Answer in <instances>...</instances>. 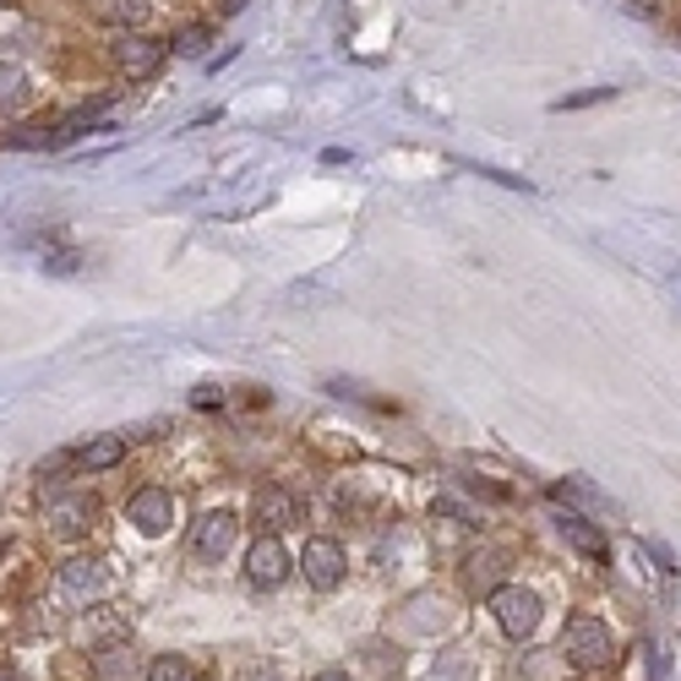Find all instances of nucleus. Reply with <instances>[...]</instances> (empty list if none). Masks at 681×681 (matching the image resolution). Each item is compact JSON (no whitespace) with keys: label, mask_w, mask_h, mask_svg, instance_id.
<instances>
[{"label":"nucleus","mask_w":681,"mask_h":681,"mask_svg":"<svg viewBox=\"0 0 681 681\" xmlns=\"http://www.w3.org/2000/svg\"><path fill=\"white\" fill-rule=\"evenodd\" d=\"M289 551H283V540L278 534H256V545L245 551V572H251V583L256 589H278L283 578H289Z\"/></svg>","instance_id":"7"},{"label":"nucleus","mask_w":681,"mask_h":681,"mask_svg":"<svg viewBox=\"0 0 681 681\" xmlns=\"http://www.w3.org/2000/svg\"><path fill=\"white\" fill-rule=\"evenodd\" d=\"M207 45H213V28H207V23H191V28H180V34L169 39V50H175V55H191V61H197Z\"/></svg>","instance_id":"14"},{"label":"nucleus","mask_w":681,"mask_h":681,"mask_svg":"<svg viewBox=\"0 0 681 681\" xmlns=\"http://www.w3.org/2000/svg\"><path fill=\"white\" fill-rule=\"evenodd\" d=\"M93 670H99L104 681H131L137 659H131V648H104V654H93Z\"/></svg>","instance_id":"13"},{"label":"nucleus","mask_w":681,"mask_h":681,"mask_svg":"<svg viewBox=\"0 0 681 681\" xmlns=\"http://www.w3.org/2000/svg\"><path fill=\"white\" fill-rule=\"evenodd\" d=\"M556 529H562V534H567V545H578L583 556H594V562H605V556H610V540H605V534H600L589 518H578V513H562V518H556Z\"/></svg>","instance_id":"11"},{"label":"nucleus","mask_w":681,"mask_h":681,"mask_svg":"<svg viewBox=\"0 0 681 681\" xmlns=\"http://www.w3.org/2000/svg\"><path fill=\"white\" fill-rule=\"evenodd\" d=\"M648 556L659 562V572H681V567H676V556H670V545H659V540H648Z\"/></svg>","instance_id":"21"},{"label":"nucleus","mask_w":681,"mask_h":681,"mask_svg":"<svg viewBox=\"0 0 681 681\" xmlns=\"http://www.w3.org/2000/svg\"><path fill=\"white\" fill-rule=\"evenodd\" d=\"M0 681H12V676H0Z\"/></svg>","instance_id":"25"},{"label":"nucleus","mask_w":681,"mask_h":681,"mask_svg":"<svg viewBox=\"0 0 681 681\" xmlns=\"http://www.w3.org/2000/svg\"><path fill=\"white\" fill-rule=\"evenodd\" d=\"M551 496H556V502H583V507H594V502H600V491H594L589 480H567V485H551Z\"/></svg>","instance_id":"16"},{"label":"nucleus","mask_w":681,"mask_h":681,"mask_svg":"<svg viewBox=\"0 0 681 681\" xmlns=\"http://www.w3.org/2000/svg\"><path fill=\"white\" fill-rule=\"evenodd\" d=\"M251 518H256L262 534H283V529L300 524V496L283 491V485H262V491L251 496Z\"/></svg>","instance_id":"5"},{"label":"nucleus","mask_w":681,"mask_h":681,"mask_svg":"<svg viewBox=\"0 0 681 681\" xmlns=\"http://www.w3.org/2000/svg\"><path fill=\"white\" fill-rule=\"evenodd\" d=\"M496 572H502V556H475V562H469V583H475V589H491Z\"/></svg>","instance_id":"17"},{"label":"nucleus","mask_w":681,"mask_h":681,"mask_svg":"<svg viewBox=\"0 0 681 681\" xmlns=\"http://www.w3.org/2000/svg\"><path fill=\"white\" fill-rule=\"evenodd\" d=\"M50 524H55L61 540H77V534L93 529V502H88V496H66V502L50 507Z\"/></svg>","instance_id":"10"},{"label":"nucleus","mask_w":681,"mask_h":681,"mask_svg":"<svg viewBox=\"0 0 681 681\" xmlns=\"http://www.w3.org/2000/svg\"><path fill=\"white\" fill-rule=\"evenodd\" d=\"M169 61V39H148V34H126L121 45H115V66L126 72V77H153L159 66Z\"/></svg>","instance_id":"6"},{"label":"nucleus","mask_w":681,"mask_h":681,"mask_svg":"<svg viewBox=\"0 0 681 681\" xmlns=\"http://www.w3.org/2000/svg\"><path fill=\"white\" fill-rule=\"evenodd\" d=\"M245 7H251V0H224V17H240Z\"/></svg>","instance_id":"23"},{"label":"nucleus","mask_w":681,"mask_h":681,"mask_svg":"<svg viewBox=\"0 0 681 681\" xmlns=\"http://www.w3.org/2000/svg\"><path fill=\"white\" fill-rule=\"evenodd\" d=\"M491 610H496V627H502L507 638H529V632L540 627V594L524 589V583L491 589Z\"/></svg>","instance_id":"2"},{"label":"nucleus","mask_w":681,"mask_h":681,"mask_svg":"<svg viewBox=\"0 0 681 681\" xmlns=\"http://www.w3.org/2000/svg\"><path fill=\"white\" fill-rule=\"evenodd\" d=\"M23 83H28V77H23L17 66H0V104H17V99H23Z\"/></svg>","instance_id":"19"},{"label":"nucleus","mask_w":681,"mask_h":681,"mask_svg":"<svg viewBox=\"0 0 681 681\" xmlns=\"http://www.w3.org/2000/svg\"><path fill=\"white\" fill-rule=\"evenodd\" d=\"M562 654H567V665H578V670H605V665L616 659L610 627H605L600 616H572L567 632H562Z\"/></svg>","instance_id":"1"},{"label":"nucleus","mask_w":681,"mask_h":681,"mask_svg":"<svg viewBox=\"0 0 681 681\" xmlns=\"http://www.w3.org/2000/svg\"><path fill=\"white\" fill-rule=\"evenodd\" d=\"M66 589H77V594H93V589H99V572H93V562H72V567H66Z\"/></svg>","instance_id":"18"},{"label":"nucleus","mask_w":681,"mask_h":681,"mask_svg":"<svg viewBox=\"0 0 681 681\" xmlns=\"http://www.w3.org/2000/svg\"><path fill=\"white\" fill-rule=\"evenodd\" d=\"M191 404H197V409H213V404H224V393H218V388H197Z\"/></svg>","instance_id":"22"},{"label":"nucleus","mask_w":681,"mask_h":681,"mask_svg":"<svg viewBox=\"0 0 681 681\" xmlns=\"http://www.w3.org/2000/svg\"><path fill=\"white\" fill-rule=\"evenodd\" d=\"M121 458H126V437H93V442H83V447L72 453V469L104 475V469H115Z\"/></svg>","instance_id":"9"},{"label":"nucleus","mask_w":681,"mask_h":681,"mask_svg":"<svg viewBox=\"0 0 681 681\" xmlns=\"http://www.w3.org/2000/svg\"><path fill=\"white\" fill-rule=\"evenodd\" d=\"M600 99H616V88H589V93H572V99H556V110H589Z\"/></svg>","instance_id":"20"},{"label":"nucleus","mask_w":681,"mask_h":681,"mask_svg":"<svg viewBox=\"0 0 681 681\" xmlns=\"http://www.w3.org/2000/svg\"><path fill=\"white\" fill-rule=\"evenodd\" d=\"M300 572H305L311 589H338V583H344V572H350V556H344V545H338V540H305Z\"/></svg>","instance_id":"4"},{"label":"nucleus","mask_w":681,"mask_h":681,"mask_svg":"<svg viewBox=\"0 0 681 681\" xmlns=\"http://www.w3.org/2000/svg\"><path fill=\"white\" fill-rule=\"evenodd\" d=\"M148 681H197V670H191V659H180V654H159V659L148 665Z\"/></svg>","instance_id":"15"},{"label":"nucleus","mask_w":681,"mask_h":681,"mask_svg":"<svg viewBox=\"0 0 681 681\" xmlns=\"http://www.w3.org/2000/svg\"><path fill=\"white\" fill-rule=\"evenodd\" d=\"M99 23H121V28H142L148 23V0H99Z\"/></svg>","instance_id":"12"},{"label":"nucleus","mask_w":681,"mask_h":681,"mask_svg":"<svg viewBox=\"0 0 681 681\" xmlns=\"http://www.w3.org/2000/svg\"><path fill=\"white\" fill-rule=\"evenodd\" d=\"M235 534H240L235 513H207V518L197 524V534H191V551H197V562H218V556L235 545Z\"/></svg>","instance_id":"8"},{"label":"nucleus","mask_w":681,"mask_h":681,"mask_svg":"<svg viewBox=\"0 0 681 681\" xmlns=\"http://www.w3.org/2000/svg\"><path fill=\"white\" fill-rule=\"evenodd\" d=\"M175 513H180V502H175V491H164V485H142V491L126 502V518H131L148 540L169 534V529H175Z\"/></svg>","instance_id":"3"},{"label":"nucleus","mask_w":681,"mask_h":681,"mask_svg":"<svg viewBox=\"0 0 681 681\" xmlns=\"http://www.w3.org/2000/svg\"><path fill=\"white\" fill-rule=\"evenodd\" d=\"M316 681H350V676H344V670H321Z\"/></svg>","instance_id":"24"}]
</instances>
